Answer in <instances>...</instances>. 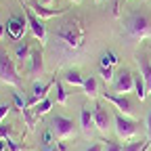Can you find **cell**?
Masks as SVG:
<instances>
[{
    "label": "cell",
    "mask_w": 151,
    "mask_h": 151,
    "mask_svg": "<svg viewBox=\"0 0 151 151\" xmlns=\"http://www.w3.org/2000/svg\"><path fill=\"white\" fill-rule=\"evenodd\" d=\"M86 25L80 15H67L57 25L48 38V52L57 67H67L76 61H82L86 52Z\"/></svg>",
    "instance_id": "obj_1"
},
{
    "label": "cell",
    "mask_w": 151,
    "mask_h": 151,
    "mask_svg": "<svg viewBox=\"0 0 151 151\" xmlns=\"http://www.w3.org/2000/svg\"><path fill=\"white\" fill-rule=\"evenodd\" d=\"M124 36L128 40H147V38H151V19L143 13H128L124 19Z\"/></svg>",
    "instance_id": "obj_2"
},
{
    "label": "cell",
    "mask_w": 151,
    "mask_h": 151,
    "mask_svg": "<svg viewBox=\"0 0 151 151\" xmlns=\"http://www.w3.org/2000/svg\"><path fill=\"white\" fill-rule=\"evenodd\" d=\"M0 82L9 84V86H15V88L21 86V76H19L13 59H11L2 48H0Z\"/></svg>",
    "instance_id": "obj_3"
},
{
    "label": "cell",
    "mask_w": 151,
    "mask_h": 151,
    "mask_svg": "<svg viewBox=\"0 0 151 151\" xmlns=\"http://www.w3.org/2000/svg\"><path fill=\"white\" fill-rule=\"evenodd\" d=\"M52 132L57 141H71L76 139V124L65 116H55L52 118Z\"/></svg>",
    "instance_id": "obj_4"
},
{
    "label": "cell",
    "mask_w": 151,
    "mask_h": 151,
    "mask_svg": "<svg viewBox=\"0 0 151 151\" xmlns=\"http://www.w3.org/2000/svg\"><path fill=\"white\" fill-rule=\"evenodd\" d=\"M113 124H116V134L122 139V141H132L137 137L139 132V126L132 118H126L122 113H118L116 118H113Z\"/></svg>",
    "instance_id": "obj_5"
},
{
    "label": "cell",
    "mask_w": 151,
    "mask_h": 151,
    "mask_svg": "<svg viewBox=\"0 0 151 151\" xmlns=\"http://www.w3.org/2000/svg\"><path fill=\"white\" fill-rule=\"evenodd\" d=\"M21 6H23L25 17H27V25H29L32 34H34L40 42H48V34H46V25H44V21L32 11V6H25V4H23V0H21Z\"/></svg>",
    "instance_id": "obj_6"
},
{
    "label": "cell",
    "mask_w": 151,
    "mask_h": 151,
    "mask_svg": "<svg viewBox=\"0 0 151 151\" xmlns=\"http://www.w3.org/2000/svg\"><path fill=\"white\" fill-rule=\"evenodd\" d=\"M103 99L105 101H109L111 105H116L118 109H120V113L122 116H126V118H132V103H130V99L126 97V94H118V92H103Z\"/></svg>",
    "instance_id": "obj_7"
},
{
    "label": "cell",
    "mask_w": 151,
    "mask_h": 151,
    "mask_svg": "<svg viewBox=\"0 0 151 151\" xmlns=\"http://www.w3.org/2000/svg\"><path fill=\"white\" fill-rule=\"evenodd\" d=\"M57 84V80L52 78L50 82H46V84H40V82H36L34 84V88H32V94H29V99H27V107L32 109V107H36L40 101H44V99H48V92H50V88Z\"/></svg>",
    "instance_id": "obj_8"
},
{
    "label": "cell",
    "mask_w": 151,
    "mask_h": 151,
    "mask_svg": "<svg viewBox=\"0 0 151 151\" xmlns=\"http://www.w3.org/2000/svg\"><path fill=\"white\" fill-rule=\"evenodd\" d=\"M113 90H116L118 94H128L134 90V76H132L128 69H122L116 80H113Z\"/></svg>",
    "instance_id": "obj_9"
},
{
    "label": "cell",
    "mask_w": 151,
    "mask_h": 151,
    "mask_svg": "<svg viewBox=\"0 0 151 151\" xmlns=\"http://www.w3.org/2000/svg\"><path fill=\"white\" fill-rule=\"evenodd\" d=\"M4 27L13 40H21L25 34V27H27V17H11Z\"/></svg>",
    "instance_id": "obj_10"
},
{
    "label": "cell",
    "mask_w": 151,
    "mask_h": 151,
    "mask_svg": "<svg viewBox=\"0 0 151 151\" xmlns=\"http://www.w3.org/2000/svg\"><path fill=\"white\" fill-rule=\"evenodd\" d=\"M92 116H94V126H97V130L105 134V132L111 128V113H109V111H107V109L99 103L97 107H94Z\"/></svg>",
    "instance_id": "obj_11"
},
{
    "label": "cell",
    "mask_w": 151,
    "mask_h": 151,
    "mask_svg": "<svg viewBox=\"0 0 151 151\" xmlns=\"http://www.w3.org/2000/svg\"><path fill=\"white\" fill-rule=\"evenodd\" d=\"M137 63L141 69V78L145 80V86H147V94H151V57L147 52H139Z\"/></svg>",
    "instance_id": "obj_12"
},
{
    "label": "cell",
    "mask_w": 151,
    "mask_h": 151,
    "mask_svg": "<svg viewBox=\"0 0 151 151\" xmlns=\"http://www.w3.org/2000/svg\"><path fill=\"white\" fill-rule=\"evenodd\" d=\"M80 126H82V132L88 139L92 134V130L97 128V126H94V116L90 113V109H86V107H82V111H80Z\"/></svg>",
    "instance_id": "obj_13"
},
{
    "label": "cell",
    "mask_w": 151,
    "mask_h": 151,
    "mask_svg": "<svg viewBox=\"0 0 151 151\" xmlns=\"http://www.w3.org/2000/svg\"><path fill=\"white\" fill-rule=\"evenodd\" d=\"M32 11L40 17V19H50V17H57V15H65L67 9H50V6H44V4H32Z\"/></svg>",
    "instance_id": "obj_14"
},
{
    "label": "cell",
    "mask_w": 151,
    "mask_h": 151,
    "mask_svg": "<svg viewBox=\"0 0 151 151\" xmlns=\"http://www.w3.org/2000/svg\"><path fill=\"white\" fill-rule=\"evenodd\" d=\"M29 73L34 76V78H38V76L44 73V59H42V50H34L32 57H29Z\"/></svg>",
    "instance_id": "obj_15"
},
{
    "label": "cell",
    "mask_w": 151,
    "mask_h": 151,
    "mask_svg": "<svg viewBox=\"0 0 151 151\" xmlns=\"http://www.w3.org/2000/svg\"><path fill=\"white\" fill-rule=\"evenodd\" d=\"M52 109V101L50 99H44V101H40L36 107H32V116L38 120V118H42V116H46V113Z\"/></svg>",
    "instance_id": "obj_16"
},
{
    "label": "cell",
    "mask_w": 151,
    "mask_h": 151,
    "mask_svg": "<svg viewBox=\"0 0 151 151\" xmlns=\"http://www.w3.org/2000/svg\"><path fill=\"white\" fill-rule=\"evenodd\" d=\"M63 80H65L67 84H71V86H84V80H86V78H82L76 69H67L65 76H63Z\"/></svg>",
    "instance_id": "obj_17"
},
{
    "label": "cell",
    "mask_w": 151,
    "mask_h": 151,
    "mask_svg": "<svg viewBox=\"0 0 151 151\" xmlns=\"http://www.w3.org/2000/svg\"><path fill=\"white\" fill-rule=\"evenodd\" d=\"M151 147V139H141V141H134V143H128L124 147V151H149Z\"/></svg>",
    "instance_id": "obj_18"
},
{
    "label": "cell",
    "mask_w": 151,
    "mask_h": 151,
    "mask_svg": "<svg viewBox=\"0 0 151 151\" xmlns=\"http://www.w3.org/2000/svg\"><path fill=\"white\" fill-rule=\"evenodd\" d=\"M82 88H84V94H86V97H90V99H94V97L99 94V88H97V80H94L92 76L84 80V86H82Z\"/></svg>",
    "instance_id": "obj_19"
},
{
    "label": "cell",
    "mask_w": 151,
    "mask_h": 151,
    "mask_svg": "<svg viewBox=\"0 0 151 151\" xmlns=\"http://www.w3.org/2000/svg\"><path fill=\"white\" fill-rule=\"evenodd\" d=\"M15 55H17V59H21V61H29L32 52H29L27 42H17V46H15Z\"/></svg>",
    "instance_id": "obj_20"
},
{
    "label": "cell",
    "mask_w": 151,
    "mask_h": 151,
    "mask_svg": "<svg viewBox=\"0 0 151 151\" xmlns=\"http://www.w3.org/2000/svg\"><path fill=\"white\" fill-rule=\"evenodd\" d=\"M118 63H120L118 55H116V52H111V50H107V52L103 55V59H101V65H103V67H116Z\"/></svg>",
    "instance_id": "obj_21"
},
{
    "label": "cell",
    "mask_w": 151,
    "mask_h": 151,
    "mask_svg": "<svg viewBox=\"0 0 151 151\" xmlns=\"http://www.w3.org/2000/svg\"><path fill=\"white\" fill-rule=\"evenodd\" d=\"M134 90H137V97H139L141 101L147 99V86H145V80H143V78H137V76H134Z\"/></svg>",
    "instance_id": "obj_22"
},
{
    "label": "cell",
    "mask_w": 151,
    "mask_h": 151,
    "mask_svg": "<svg viewBox=\"0 0 151 151\" xmlns=\"http://www.w3.org/2000/svg\"><path fill=\"white\" fill-rule=\"evenodd\" d=\"M55 92H57V103H59V105H67V92H65V88L59 82L55 84Z\"/></svg>",
    "instance_id": "obj_23"
},
{
    "label": "cell",
    "mask_w": 151,
    "mask_h": 151,
    "mask_svg": "<svg viewBox=\"0 0 151 151\" xmlns=\"http://www.w3.org/2000/svg\"><path fill=\"white\" fill-rule=\"evenodd\" d=\"M99 73H101V78L109 84V82H113L116 80V76H113V67H103L101 65V69H99Z\"/></svg>",
    "instance_id": "obj_24"
},
{
    "label": "cell",
    "mask_w": 151,
    "mask_h": 151,
    "mask_svg": "<svg viewBox=\"0 0 151 151\" xmlns=\"http://www.w3.org/2000/svg\"><path fill=\"white\" fill-rule=\"evenodd\" d=\"M13 103L17 105V109H19V111L27 109V101H23V99H21V94H19V92H13Z\"/></svg>",
    "instance_id": "obj_25"
},
{
    "label": "cell",
    "mask_w": 151,
    "mask_h": 151,
    "mask_svg": "<svg viewBox=\"0 0 151 151\" xmlns=\"http://www.w3.org/2000/svg\"><path fill=\"white\" fill-rule=\"evenodd\" d=\"M11 134H13V126L2 122V124H0V141H2V139H9Z\"/></svg>",
    "instance_id": "obj_26"
},
{
    "label": "cell",
    "mask_w": 151,
    "mask_h": 151,
    "mask_svg": "<svg viewBox=\"0 0 151 151\" xmlns=\"http://www.w3.org/2000/svg\"><path fill=\"white\" fill-rule=\"evenodd\" d=\"M105 151H124V147L120 143H111V141H105Z\"/></svg>",
    "instance_id": "obj_27"
},
{
    "label": "cell",
    "mask_w": 151,
    "mask_h": 151,
    "mask_svg": "<svg viewBox=\"0 0 151 151\" xmlns=\"http://www.w3.org/2000/svg\"><path fill=\"white\" fill-rule=\"evenodd\" d=\"M9 111H11V105H9V103H4V105H0V124L4 122V118L9 116Z\"/></svg>",
    "instance_id": "obj_28"
},
{
    "label": "cell",
    "mask_w": 151,
    "mask_h": 151,
    "mask_svg": "<svg viewBox=\"0 0 151 151\" xmlns=\"http://www.w3.org/2000/svg\"><path fill=\"white\" fill-rule=\"evenodd\" d=\"M6 147H9V151H25L21 145H17V143L11 141V139H6Z\"/></svg>",
    "instance_id": "obj_29"
},
{
    "label": "cell",
    "mask_w": 151,
    "mask_h": 151,
    "mask_svg": "<svg viewBox=\"0 0 151 151\" xmlns=\"http://www.w3.org/2000/svg\"><path fill=\"white\" fill-rule=\"evenodd\" d=\"M52 143H55V141H52V132L46 130V132H44V147H55Z\"/></svg>",
    "instance_id": "obj_30"
},
{
    "label": "cell",
    "mask_w": 151,
    "mask_h": 151,
    "mask_svg": "<svg viewBox=\"0 0 151 151\" xmlns=\"http://www.w3.org/2000/svg\"><path fill=\"white\" fill-rule=\"evenodd\" d=\"M86 151H105V141H99V143H94V145H90Z\"/></svg>",
    "instance_id": "obj_31"
},
{
    "label": "cell",
    "mask_w": 151,
    "mask_h": 151,
    "mask_svg": "<svg viewBox=\"0 0 151 151\" xmlns=\"http://www.w3.org/2000/svg\"><path fill=\"white\" fill-rule=\"evenodd\" d=\"M147 132H149V139H151V111H149V116H147Z\"/></svg>",
    "instance_id": "obj_32"
},
{
    "label": "cell",
    "mask_w": 151,
    "mask_h": 151,
    "mask_svg": "<svg viewBox=\"0 0 151 151\" xmlns=\"http://www.w3.org/2000/svg\"><path fill=\"white\" fill-rule=\"evenodd\" d=\"M55 2V0H40V4H44V6H50Z\"/></svg>",
    "instance_id": "obj_33"
},
{
    "label": "cell",
    "mask_w": 151,
    "mask_h": 151,
    "mask_svg": "<svg viewBox=\"0 0 151 151\" xmlns=\"http://www.w3.org/2000/svg\"><path fill=\"white\" fill-rule=\"evenodd\" d=\"M4 149H6V139L0 141V151H4Z\"/></svg>",
    "instance_id": "obj_34"
},
{
    "label": "cell",
    "mask_w": 151,
    "mask_h": 151,
    "mask_svg": "<svg viewBox=\"0 0 151 151\" xmlns=\"http://www.w3.org/2000/svg\"><path fill=\"white\" fill-rule=\"evenodd\" d=\"M44 151H59V147H57V145L55 147H44Z\"/></svg>",
    "instance_id": "obj_35"
},
{
    "label": "cell",
    "mask_w": 151,
    "mask_h": 151,
    "mask_svg": "<svg viewBox=\"0 0 151 151\" xmlns=\"http://www.w3.org/2000/svg\"><path fill=\"white\" fill-rule=\"evenodd\" d=\"M4 29H6L4 25H0V40H2V36H4Z\"/></svg>",
    "instance_id": "obj_36"
},
{
    "label": "cell",
    "mask_w": 151,
    "mask_h": 151,
    "mask_svg": "<svg viewBox=\"0 0 151 151\" xmlns=\"http://www.w3.org/2000/svg\"><path fill=\"white\" fill-rule=\"evenodd\" d=\"M71 2H73V4H80V2H82V0H71Z\"/></svg>",
    "instance_id": "obj_37"
},
{
    "label": "cell",
    "mask_w": 151,
    "mask_h": 151,
    "mask_svg": "<svg viewBox=\"0 0 151 151\" xmlns=\"http://www.w3.org/2000/svg\"><path fill=\"white\" fill-rule=\"evenodd\" d=\"M94 2H101V0H94Z\"/></svg>",
    "instance_id": "obj_38"
}]
</instances>
